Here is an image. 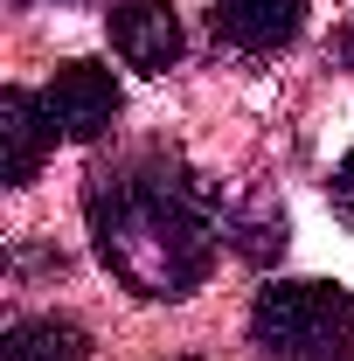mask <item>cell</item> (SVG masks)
I'll use <instances>...</instances> for the list:
<instances>
[{"mask_svg":"<svg viewBox=\"0 0 354 361\" xmlns=\"http://www.w3.org/2000/svg\"><path fill=\"white\" fill-rule=\"evenodd\" d=\"M7 361H84V334L70 319H21L7 334Z\"/></svg>","mask_w":354,"mask_h":361,"instance_id":"cell-8","label":"cell"},{"mask_svg":"<svg viewBox=\"0 0 354 361\" xmlns=\"http://www.w3.org/2000/svg\"><path fill=\"white\" fill-rule=\"evenodd\" d=\"M49 139H56V126H49L42 97L7 90V97H0V174H7V188H28V180L42 174Z\"/></svg>","mask_w":354,"mask_h":361,"instance_id":"cell-6","label":"cell"},{"mask_svg":"<svg viewBox=\"0 0 354 361\" xmlns=\"http://www.w3.org/2000/svg\"><path fill=\"white\" fill-rule=\"evenodd\" d=\"M216 35L236 56H278L299 42L306 28V0H216Z\"/></svg>","mask_w":354,"mask_h":361,"instance_id":"cell-5","label":"cell"},{"mask_svg":"<svg viewBox=\"0 0 354 361\" xmlns=\"http://www.w3.org/2000/svg\"><path fill=\"white\" fill-rule=\"evenodd\" d=\"M222 229H229V250L250 257V264H271L285 250V209H278V195H243L222 216Z\"/></svg>","mask_w":354,"mask_h":361,"instance_id":"cell-7","label":"cell"},{"mask_svg":"<svg viewBox=\"0 0 354 361\" xmlns=\"http://www.w3.org/2000/svg\"><path fill=\"white\" fill-rule=\"evenodd\" d=\"M42 111H49V126H56V139L90 146V139H104L118 126L126 90H118V77H111L104 63H63L42 84Z\"/></svg>","mask_w":354,"mask_h":361,"instance_id":"cell-3","label":"cell"},{"mask_svg":"<svg viewBox=\"0 0 354 361\" xmlns=\"http://www.w3.org/2000/svg\"><path fill=\"white\" fill-rule=\"evenodd\" d=\"M326 195H334V209H341V223L354 229V153L334 167V180H326Z\"/></svg>","mask_w":354,"mask_h":361,"instance_id":"cell-9","label":"cell"},{"mask_svg":"<svg viewBox=\"0 0 354 361\" xmlns=\"http://www.w3.org/2000/svg\"><path fill=\"white\" fill-rule=\"evenodd\" d=\"M90 243L139 299H188L216 264V188L174 153H126L84 188Z\"/></svg>","mask_w":354,"mask_h":361,"instance_id":"cell-1","label":"cell"},{"mask_svg":"<svg viewBox=\"0 0 354 361\" xmlns=\"http://www.w3.org/2000/svg\"><path fill=\"white\" fill-rule=\"evenodd\" d=\"M104 28H111V49L146 70V77H167L181 56V14L174 0H111V14H104Z\"/></svg>","mask_w":354,"mask_h":361,"instance_id":"cell-4","label":"cell"},{"mask_svg":"<svg viewBox=\"0 0 354 361\" xmlns=\"http://www.w3.org/2000/svg\"><path fill=\"white\" fill-rule=\"evenodd\" d=\"M250 334L271 361H312L354 334V299L326 278H271L250 306Z\"/></svg>","mask_w":354,"mask_h":361,"instance_id":"cell-2","label":"cell"},{"mask_svg":"<svg viewBox=\"0 0 354 361\" xmlns=\"http://www.w3.org/2000/svg\"><path fill=\"white\" fill-rule=\"evenodd\" d=\"M181 361H188V355H181Z\"/></svg>","mask_w":354,"mask_h":361,"instance_id":"cell-10","label":"cell"}]
</instances>
